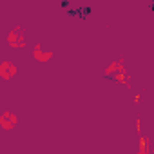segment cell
I'll return each mask as SVG.
<instances>
[{"mask_svg":"<svg viewBox=\"0 0 154 154\" xmlns=\"http://www.w3.org/2000/svg\"><path fill=\"white\" fill-rule=\"evenodd\" d=\"M0 125H2L6 131L13 129V127L17 125V116H15L13 112H4L2 116H0Z\"/></svg>","mask_w":154,"mask_h":154,"instance_id":"3","label":"cell"},{"mask_svg":"<svg viewBox=\"0 0 154 154\" xmlns=\"http://www.w3.org/2000/svg\"><path fill=\"white\" fill-rule=\"evenodd\" d=\"M15 74H17V67H15V63H11V62H2V63H0V76H2L4 80L13 78Z\"/></svg>","mask_w":154,"mask_h":154,"instance_id":"2","label":"cell"},{"mask_svg":"<svg viewBox=\"0 0 154 154\" xmlns=\"http://www.w3.org/2000/svg\"><path fill=\"white\" fill-rule=\"evenodd\" d=\"M8 42H9L11 47H22V45H24V31H22L20 27L13 29V31L9 33V36H8Z\"/></svg>","mask_w":154,"mask_h":154,"instance_id":"1","label":"cell"},{"mask_svg":"<svg viewBox=\"0 0 154 154\" xmlns=\"http://www.w3.org/2000/svg\"><path fill=\"white\" fill-rule=\"evenodd\" d=\"M33 54H35V58L40 60V62H47V60L51 58V53H49V51H42V45H35Z\"/></svg>","mask_w":154,"mask_h":154,"instance_id":"4","label":"cell"}]
</instances>
